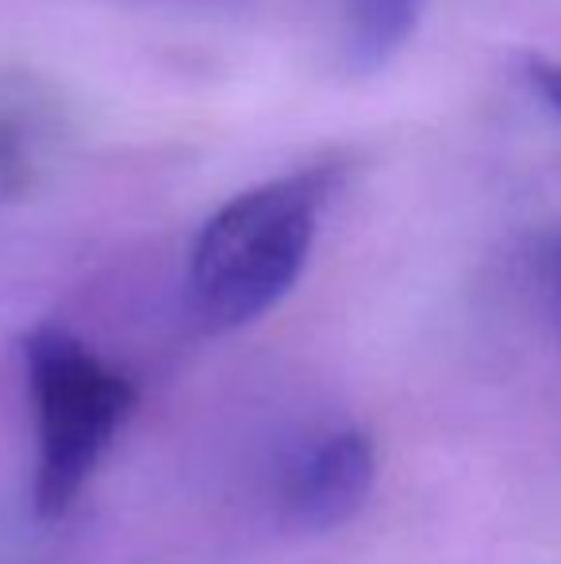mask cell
<instances>
[{"instance_id":"cell-1","label":"cell","mask_w":561,"mask_h":564,"mask_svg":"<svg viewBox=\"0 0 561 564\" xmlns=\"http://www.w3.org/2000/svg\"><path fill=\"white\" fill-rule=\"evenodd\" d=\"M343 165H300L235 193L196 230L188 300L208 330H239L296 289Z\"/></svg>"},{"instance_id":"cell-2","label":"cell","mask_w":561,"mask_h":564,"mask_svg":"<svg viewBox=\"0 0 561 564\" xmlns=\"http://www.w3.org/2000/svg\"><path fill=\"white\" fill-rule=\"evenodd\" d=\"M23 365L39 438L35 511L43 519H62L128 423L136 388L82 338L54 323L23 338Z\"/></svg>"},{"instance_id":"cell-3","label":"cell","mask_w":561,"mask_h":564,"mask_svg":"<svg viewBox=\"0 0 561 564\" xmlns=\"http://www.w3.org/2000/svg\"><path fill=\"white\" fill-rule=\"evenodd\" d=\"M377 476L374 438L358 426H338L308 446H300L284 465L281 503L300 530H335L350 522L369 499Z\"/></svg>"},{"instance_id":"cell-4","label":"cell","mask_w":561,"mask_h":564,"mask_svg":"<svg viewBox=\"0 0 561 564\" xmlns=\"http://www.w3.org/2000/svg\"><path fill=\"white\" fill-rule=\"evenodd\" d=\"M427 0H343L338 4V62L350 77H374L416 35Z\"/></svg>"},{"instance_id":"cell-5","label":"cell","mask_w":561,"mask_h":564,"mask_svg":"<svg viewBox=\"0 0 561 564\" xmlns=\"http://www.w3.org/2000/svg\"><path fill=\"white\" fill-rule=\"evenodd\" d=\"M39 162H43V139L35 116L23 108H0V208L31 193Z\"/></svg>"},{"instance_id":"cell-6","label":"cell","mask_w":561,"mask_h":564,"mask_svg":"<svg viewBox=\"0 0 561 564\" xmlns=\"http://www.w3.org/2000/svg\"><path fill=\"white\" fill-rule=\"evenodd\" d=\"M527 77H531V89L561 112V62L535 58L531 66H527Z\"/></svg>"}]
</instances>
